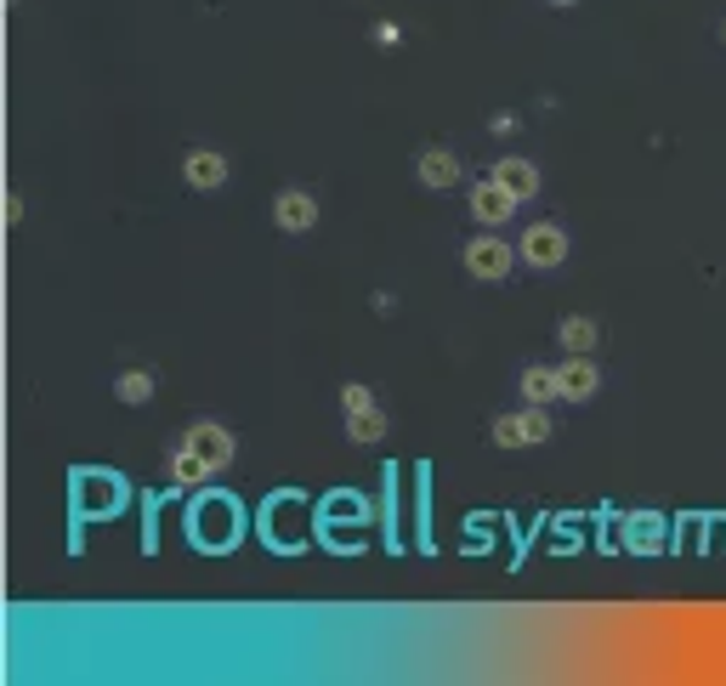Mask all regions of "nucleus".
Wrapping results in <instances>:
<instances>
[{"mask_svg":"<svg viewBox=\"0 0 726 686\" xmlns=\"http://www.w3.org/2000/svg\"><path fill=\"white\" fill-rule=\"evenodd\" d=\"M551 397H562V386H556V369H522V403H534V409H545Z\"/></svg>","mask_w":726,"mask_h":686,"instance_id":"obj_15","label":"nucleus"},{"mask_svg":"<svg viewBox=\"0 0 726 686\" xmlns=\"http://www.w3.org/2000/svg\"><path fill=\"white\" fill-rule=\"evenodd\" d=\"M273 222L285 227V233H307V227H318V199L301 193V187H285V193L273 199Z\"/></svg>","mask_w":726,"mask_h":686,"instance_id":"obj_8","label":"nucleus"},{"mask_svg":"<svg viewBox=\"0 0 726 686\" xmlns=\"http://www.w3.org/2000/svg\"><path fill=\"white\" fill-rule=\"evenodd\" d=\"M341 403H346V437L352 442H381L386 437V415H381V403H375V392L370 386H346L341 392Z\"/></svg>","mask_w":726,"mask_h":686,"instance_id":"obj_3","label":"nucleus"},{"mask_svg":"<svg viewBox=\"0 0 726 686\" xmlns=\"http://www.w3.org/2000/svg\"><path fill=\"white\" fill-rule=\"evenodd\" d=\"M227 460H233V431L216 426V420H199V426L182 431V449H177V460H171V476H177V482H205V476H216Z\"/></svg>","mask_w":726,"mask_h":686,"instance_id":"obj_1","label":"nucleus"},{"mask_svg":"<svg viewBox=\"0 0 726 686\" xmlns=\"http://www.w3.org/2000/svg\"><path fill=\"white\" fill-rule=\"evenodd\" d=\"M114 392H119V403H131V409H142V403L153 397V375L148 369H126L114 380Z\"/></svg>","mask_w":726,"mask_h":686,"instance_id":"obj_17","label":"nucleus"},{"mask_svg":"<svg viewBox=\"0 0 726 686\" xmlns=\"http://www.w3.org/2000/svg\"><path fill=\"white\" fill-rule=\"evenodd\" d=\"M511 261H516V250L505 245L500 233H482V238H471V245H466V272L471 278H489V285L511 272Z\"/></svg>","mask_w":726,"mask_h":686,"instance_id":"obj_5","label":"nucleus"},{"mask_svg":"<svg viewBox=\"0 0 726 686\" xmlns=\"http://www.w3.org/2000/svg\"><path fill=\"white\" fill-rule=\"evenodd\" d=\"M551 7H574V0H551Z\"/></svg>","mask_w":726,"mask_h":686,"instance_id":"obj_18","label":"nucleus"},{"mask_svg":"<svg viewBox=\"0 0 726 686\" xmlns=\"http://www.w3.org/2000/svg\"><path fill=\"white\" fill-rule=\"evenodd\" d=\"M545 437H551V415L534 409V403L522 415H500L494 420V442H500V449H529V442H545Z\"/></svg>","mask_w":726,"mask_h":686,"instance_id":"obj_6","label":"nucleus"},{"mask_svg":"<svg viewBox=\"0 0 726 686\" xmlns=\"http://www.w3.org/2000/svg\"><path fill=\"white\" fill-rule=\"evenodd\" d=\"M522 261L529 267H562L568 261V233H562L556 222H534L529 233H522Z\"/></svg>","mask_w":726,"mask_h":686,"instance_id":"obj_7","label":"nucleus"},{"mask_svg":"<svg viewBox=\"0 0 726 686\" xmlns=\"http://www.w3.org/2000/svg\"><path fill=\"white\" fill-rule=\"evenodd\" d=\"M720 40H726V23H720Z\"/></svg>","mask_w":726,"mask_h":686,"instance_id":"obj_19","label":"nucleus"},{"mask_svg":"<svg viewBox=\"0 0 726 686\" xmlns=\"http://www.w3.org/2000/svg\"><path fill=\"white\" fill-rule=\"evenodd\" d=\"M511 211H516V199H511V193H505V187H500L494 176L471 187V216H477V222L500 227V222H511Z\"/></svg>","mask_w":726,"mask_h":686,"instance_id":"obj_11","label":"nucleus"},{"mask_svg":"<svg viewBox=\"0 0 726 686\" xmlns=\"http://www.w3.org/2000/svg\"><path fill=\"white\" fill-rule=\"evenodd\" d=\"M556 386H562V397H568V403H590V397H596V386H601V369H596L590 357H579V352H574V357L556 369Z\"/></svg>","mask_w":726,"mask_h":686,"instance_id":"obj_9","label":"nucleus"},{"mask_svg":"<svg viewBox=\"0 0 726 686\" xmlns=\"http://www.w3.org/2000/svg\"><path fill=\"white\" fill-rule=\"evenodd\" d=\"M494 182L516 199V205H522V199H534L540 193V171L529 165V159H500V165H494Z\"/></svg>","mask_w":726,"mask_h":686,"instance_id":"obj_12","label":"nucleus"},{"mask_svg":"<svg viewBox=\"0 0 726 686\" xmlns=\"http://www.w3.org/2000/svg\"><path fill=\"white\" fill-rule=\"evenodd\" d=\"M420 182H426V187H455V182H460V159H455L449 148L420 153Z\"/></svg>","mask_w":726,"mask_h":686,"instance_id":"obj_14","label":"nucleus"},{"mask_svg":"<svg viewBox=\"0 0 726 686\" xmlns=\"http://www.w3.org/2000/svg\"><path fill=\"white\" fill-rule=\"evenodd\" d=\"M182 176H188V187H199V193H216V187L227 182V159L211 153V148H193V153L182 159Z\"/></svg>","mask_w":726,"mask_h":686,"instance_id":"obj_10","label":"nucleus"},{"mask_svg":"<svg viewBox=\"0 0 726 686\" xmlns=\"http://www.w3.org/2000/svg\"><path fill=\"white\" fill-rule=\"evenodd\" d=\"M624 545H630V550H641V556H653V550L664 545V516L636 511V516L624 522Z\"/></svg>","mask_w":726,"mask_h":686,"instance_id":"obj_13","label":"nucleus"},{"mask_svg":"<svg viewBox=\"0 0 726 686\" xmlns=\"http://www.w3.org/2000/svg\"><path fill=\"white\" fill-rule=\"evenodd\" d=\"M193 539L205 545V550H227L238 539V505L222 500V494H205L193 511Z\"/></svg>","mask_w":726,"mask_h":686,"instance_id":"obj_2","label":"nucleus"},{"mask_svg":"<svg viewBox=\"0 0 726 686\" xmlns=\"http://www.w3.org/2000/svg\"><path fill=\"white\" fill-rule=\"evenodd\" d=\"M267 545H278V550H301L307 545V505L290 494V500H278V505H267Z\"/></svg>","mask_w":726,"mask_h":686,"instance_id":"obj_4","label":"nucleus"},{"mask_svg":"<svg viewBox=\"0 0 726 686\" xmlns=\"http://www.w3.org/2000/svg\"><path fill=\"white\" fill-rule=\"evenodd\" d=\"M596 335H601V330L590 324V318H562V330H556V341L568 346V352H579V357H590Z\"/></svg>","mask_w":726,"mask_h":686,"instance_id":"obj_16","label":"nucleus"}]
</instances>
